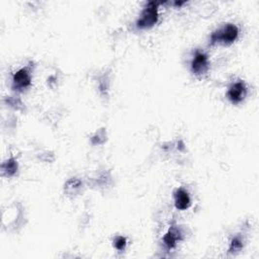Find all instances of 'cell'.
<instances>
[{"mask_svg":"<svg viewBox=\"0 0 259 259\" xmlns=\"http://www.w3.org/2000/svg\"><path fill=\"white\" fill-rule=\"evenodd\" d=\"M238 28L236 26L228 23L223 29L216 31L210 37V45H214L216 43H223L225 45H230L235 42L238 38Z\"/></svg>","mask_w":259,"mask_h":259,"instance_id":"cell-1","label":"cell"},{"mask_svg":"<svg viewBox=\"0 0 259 259\" xmlns=\"http://www.w3.org/2000/svg\"><path fill=\"white\" fill-rule=\"evenodd\" d=\"M158 20V3L151 1L147 4L143 10L139 20L137 21V26L140 29H148L155 25Z\"/></svg>","mask_w":259,"mask_h":259,"instance_id":"cell-2","label":"cell"},{"mask_svg":"<svg viewBox=\"0 0 259 259\" xmlns=\"http://www.w3.org/2000/svg\"><path fill=\"white\" fill-rule=\"evenodd\" d=\"M209 69V59L206 54L197 52L192 62V71L194 74L201 76L205 74Z\"/></svg>","mask_w":259,"mask_h":259,"instance_id":"cell-3","label":"cell"},{"mask_svg":"<svg viewBox=\"0 0 259 259\" xmlns=\"http://www.w3.org/2000/svg\"><path fill=\"white\" fill-rule=\"evenodd\" d=\"M246 96V86L242 81L234 83L228 90V97L233 103L241 102Z\"/></svg>","mask_w":259,"mask_h":259,"instance_id":"cell-4","label":"cell"},{"mask_svg":"<svg viewBox=\"0 0 259 259\" xmlns=\"http://www.w3.org/2000/svg\"><path fill=\"white\" fill-rule=\"evenodd\" d=\"M14 88L17 90L26 89L31 85L32 78L27 69H21L14 75Z\"/></svg>","mask_w":259,"mask_h":259,"instance_id":"cell-5","label":"cell"},{"mask_svg":"<svg viewBox=\"0 0 259 259\" xmlns=\"http://www.w3.org/2000/svg\"><path fill=\"white\" fill-rule=\"evenodd\" d=\"M174 199H175V207L180 210H186L191 206V197L188 193L182 188H179L174 194Z\"/></svg>","mask_w":259,"mask_h":259,"instance_id":"cell-6","label":"cell"},{"mask_svg":"<svg viewBox=\"0 0 259 259\" xmlns=\"http://www.w3.org/2000/svg\"><path fill=\"white\" fill-rule=\"evenodd\" d=\"M179 240H180V233L178 229L174 228H171L163 238L164 245H165L168 249L174 248L176 246V243Z\"/></svg>","mask_w":259,"mask_h":259,"instance_id":"cell-7","label":"cell"},{"mask_svg":"<svg viewBox=\"0 0 259 259\" xmlns=\"http://www.w3.org/2000/svg\"><path fill=\"white\" fill-rule=\"evenodd\" d=\"M2 170L5 171L8 175H14L17 170V164L14 159H10L3 164Z\"/></svg>","mask_w":259,"mask_h":259,"instance_id":"cell-8","label":"cell"},{"mask_svg":"<svg viewBox=\"0 0 259 259\" xmlns=\"http://www.w3.org/2000/svg\"><path fill=\"white\" fill-rule=\"evenodd\" d=\"M127 246V240L125 237H117L114 241V247L119 250V251H123Z\"/></svg>","mask_w":259,"mask_h":259,"instance_id":"cell-9","label":"cell"},{"mask_svg":"<svg viewBox=\"0 0 259 259\" xmlns=\"http://www.w3.org/2000/svg\"><path fill=\"white\" fill-rule=\"evenodd\" d=\"M242 242L240 239L238 238H235L232 240V243H231V247H230V251L231 252H235V251H239L241 248H242Z\"/></svg>","mask_w":259,"mask_h":259,"instance_id":"cell-10","label":"cell"}]
</instances>
